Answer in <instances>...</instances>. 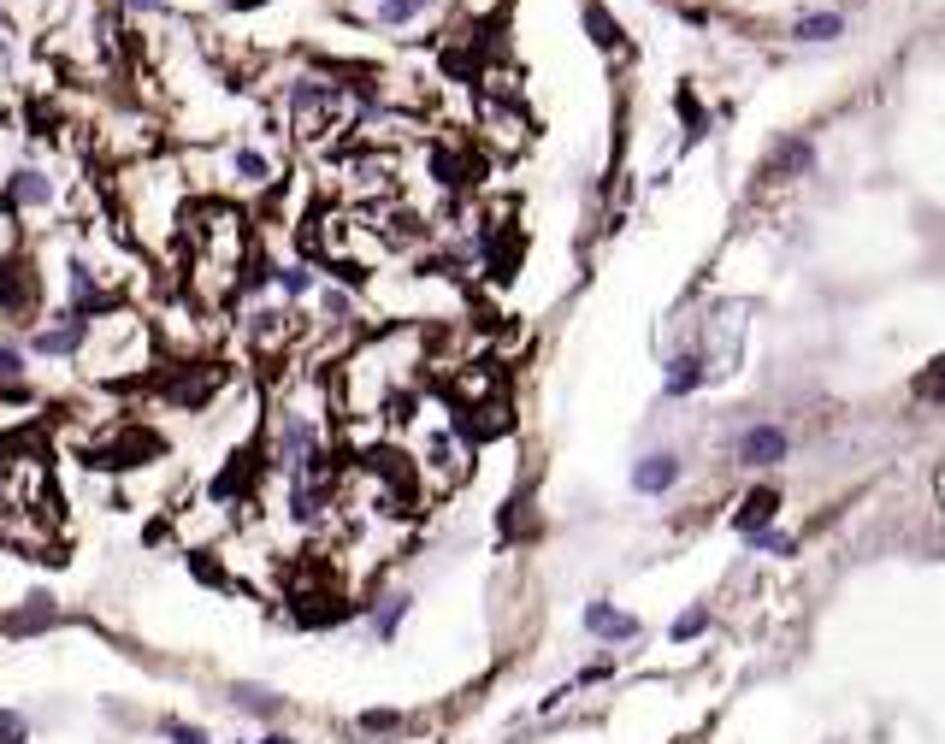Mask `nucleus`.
<instances>
[{
  "instance_id": "1",
  "label": "nucleus",
  "mask_w": 945,
  "mask_h": 744,
  "mask_svg": "<svg viewBox=\"0 0 945 744\" xmlns=\"http://www.w3.org/2000/svg\"><path fill=\"white\" fill-rule=\"evenodd\" d=\"M89 325H95V319H71V313H60V325H36V331H30V355H48V361L83 355V349H89Z\"/></svg>"
},
{
  "instance_id": "14",
  "label": "nucleus",
  "mask_w": 945,
  "mask_h": 744,
  "mask_svg": "<svg viewBox=\"0 0 945 744\" xmlns=\"http://www.w3.org/2000/svg\"><path fill=\"white\" fill-rule=\"evenodd\" d=\"M426 6H432V0H378V24H390V30H396V24L420 18Z\"/></svg>"
},
{
  "instance_id": "16",
  "label": "nucleus",
  "mask_w": 945,
  "mask_h": 744,
  "mask_svg": "<svg viewBox=\"0 0 945 744\" xmlns=\"http://www.w3.org/2000/svg\"><path fill=\"white\" fill-rule=\"evenodd\" d=\"M709 626V609H686V615L674 620V644H686V638H697Z\"/></svg>"
},
{
  "instance_id": "23",
  "label": "nucleus",
  "mask_w": 945,
  "mask_h": 744,
  "mask_svg": "<svg viewBox=\"0 0 945 744\" xmlns=\"http://www.w3.org/2000/svg\"><path fill=\"white\" fill-rule=\"evenodd\" d=\"M756 550H774V556H792V538H780V532H751Z\"/></svg>"
},
{
  "instance_id": "12",
  "label": "nucleus",
  "mask_w": 945,
  "mask_h": 744,
  "mask_svg": "<svg viewBox=\"0 0 945 744\" xmlns=\"http://www.w3.org/2000/svg\"><path fill=\"white\" fill-rule=\"evenodd\" d=\"M231 697H237V709H249L260 721H272L278 715V697L272 691H260V685H231Z\"/></svg>"
},
{
  "instance_id": "10",
  "label": "nucleus",
  "mask_w": 945,
  "mask_h": 744,
  "mask_svg": "<svg viewBox=\"0 0 945 744\" xmlns=\"http://www.w3.org/2000/svg\"><path fill=\"white\" fill-rule=\"evenodd\" d=\"M839 30H845L839 12H810V18H798V42H833Z\"/></svg>"
},
{
  "instance_id": "4",
  "label": "nucleus",
  "mask_w": 945,
  "mask_h": 744,
  "mask_svg": "<svg viewBox=\"0 0 945 744\" xmlns=\"http://www.w3.org/2000/svg\"><path fill=\"white\" fill-rule=\"evenodd\" d=\"M408 603H414L408 591H390V597H378V609L367 615V632H373L378 644H390V638L402 632V620H408Z\"/></svg>"
},
{
  "instance_id": "11",
  "label": "nucleus",
  "mask_w": 945,
  "mask_h": 744,
  "mask_svg": "<svg viewBox=\"0 0 945 744\" xmlns=\"http://www.w3.org/2000/svg\"><path fill=\"white\" fill-rule=\"evenodd\" d=\"M810 160H816V148H810L804 136H792V142L774 154V178H786V172H810Z\"/></svg>"
},
{
  "instance_id": "19",
  "label": "nucleus",
  "mask_w": 945,
  "mask_h": 744,
  "mask_svg": "<svg viewBox=\"0 0 945 744\" xmlns=\"http://www.w3.org/2000/svg\"><path fill=\"white\" fill-rule=\"evenodd\" d=\"M160 727H166V739H172V744H207L201 733H195V727H189V721H178V715H166Z\"/></svg>"
},
{
  "instance_id": "17",
  "label": "nucleus",
  "mask_w": 945,
  "mask_h": 744,
  "mask_svg": "<svg viewBox=\"0 0 945 744\" xmlns=\"http://www.w3.org/2000/svg\"><path fill=\"white\" fill-rule=\"evenodd\" d=\"M0 378H6V384L24 378V349H18V343H0Z\"/></svg>"
},
{
  "instance_id": "6",
  "label": "nucleus",
  "mask_w": 945,
  "mask_h": 744,
  "mask_svg": "<svg viewBox=\"0 0 945 744\" xmlns=\"http://www.w3.org/2000/svg\"><path fill=\"white\" fill-rule=\"evenodd\" d=\"M585 626H591L597 638H638V620H632V615H615L609 603H585Z\"/></svg>"
},
{
  "instance_id": "21",
  "label": "nucleus",
  "mask_w": 945,
  "mask_h": 744,
  "mask_svg": "<svg viewBox=\"0 0 945 744\" xmlns=\"http://www.w3.org/2000/svg\"><path fill=\"white\" fill-rule=\"evenodd\" d=\"M390 727H402V715H396V709H373V715H361V733H390Z\"/></svg>"
},
{
  "instance_id": "22",
  "label": "nucleus",
  "mask_w": 945,
  "mask_h": 744,
  "mask_svg": "<svg viewBox=\"0 0 945 744\" xmlns=\"http://www.w3.org/2000/svg\"><path fill=\"white\" fill-rule=\"evenodd\" d=\"M319 308L331 313V319H349V313H355V302H349L343 290H325V296H319Z\"/></svg>"
},
{
  "instance_id": "2",
  "label": "nucleus",
  "mask_w": 945,
  "mask_h": 744,
  "mask_svg": "<svg viewBox=\"0 0 945 744\" xmlns=\"http://www.w3.org/2000/svg\"><path fill=\"white\" fill-rule=\"evenodd\" d=\"M786 432L780 426H751V432H739V467H774V461H786Z\"/></svg>"
},
{
  "instance_id": "24",
  "label": "nucleus",
  "mask_w": 945,
  "mask_h": 744,
  "mask_svg": "<svg viewBox=\"0 0 945 744\" xmlns=\"http://www.w3.org/2000/svg\"><path fill=\"white\" fill-rule=\"evenodd\" d=\"M136 12H166V0H130Z\"/></svg>"
},
{
  "instance_id": "15",
  "label": "nucleus",
  "mask_w": 945,
  "mask_h": 744,
  "mask_svg": "<svg viewBox=\"0 0 945 744\" xmlns=\"http://www.w3.org/2000/svg\"><path fill=\"white\" fill-rule=\"evenodd\" d=\"M0 744H30V727L18 709H0Z\"/></svg>"
},
{
  "instance_id": "8",
  "label": "nucleus",
  "mask_w": 945,
  "mask_h": 744,
  "mask_svg": "<svg viewBox=\"0 0 945 744\" xmlns=\"http://www.w3.org/2000/svg\"><path fill=\"white\" fill-rule=\"evenodd\" d=\"M272 284L290 296V302H308L314 296V266L308 260H290V266H272Z\"/></svg>"
},
{
  "instance_id": "7",
  "label": "nucleus",
  "mask_w": 945,
  "mask_h": 744,
  "mask_svg": "<svg viewBox=\"0 0 945 744\" xmlns=\"http://www.w3.org/2000/svg\"><path fill=\"white\" fill-rule=\"evenodd\" d=\"M12 201H18V207H48V201H54V184H48V172H36V166L12 172Z\"/></svg>"
},
{
  "instance_id": "18",
  "label": "nucleus",
  "mask_w": 945,
  "mask_h": 744,
  "mask_svg": "<svg viewBox=\"0 0 945 744\" xmlns=\"http://www.w3.org/2000/svg\"><path fill=\"white\" fill-rule=\"evenodd\" d=\"M585 24L597 30V42H603V48H615V42H621V30L609 24V12H603V6H591V12H585Z\"/></svg>"
},
{
  "instance_id": "25",
  "label": "nucleus",
  "mask_w": 945,
  "mask_h": 744,
  "mask_svg": "<svg viewBox=\"0 0 945 744\" xmlns=\"http://www.w3.org/2000/svg\"><path fill=\"white\" fill-rule=\"evenodd\" d=\"M260 744H296L290 733H260Z\"/></svg>"
},
{
  "instance_id": "3",
  "label": "nucleus",
  "mask_w": 945,
  "mask_h": 744,
  "mask_svg": "<svg viewBox=\"0 0 945 744\" xmlns=\"http://www.w3.org/2000/svg\"><path fill=\"white\" fill-rule=\"evenodd\" d=\"M680 485V455H668V449H656V455H644L638 467H632V491L638 496H662Z\"/></svg>"
},
{
  "instance_id": "13",
  "label": "nucleus",
  "mask_w": 945,
  "mask_h": 744,
  "mask_svg": "<svg viewBox=\"0 0 945 744\" xmlns=\"http://www.w3.org/2000/svg\"><path fill=\"white\" fill-rule=\"evenodd\" d=\"M231 166H237V178H243V184H272V160H266L260 148H237V160H231Z\"/></svg>"
},
{
  "instance_id": "9",
  "label": "nucleus",
  "mask_w": 945,
  "mask_h": 744,
  "mask_svg": "<svg viewBox=\"0 0 945 744\" xmlns=\"http://www.w3.org/2000/svg\"><path fill=\"white\" fill-rule=\"evenodd\" d=\"M703 355H674V361H668V384H662V390H668V396H692L697 384H703Z\"/></svg>"
},
{
  "instance_id": "20",
  "label": "nucleus",
  "mask_w": 945,
  "mask_h": 744,
  "mask_svg": "<svg viewBox=\"0 0 945 744\" xmlns=\"http://www.w3.org/2000/svg\"><path fill=\"white\" fill-rule=\"evenodd\" d=\"M916 390H922V396H945V355L922 372V378H916Z\"/></svg>"
},
{
  "instance_id": "5",
  "label": "nucleus",
  "mask_w": 945,
  "mask_h": 744,
  "mask_svg": "<svg viewBox=\"0 0 945 744\" xmlns=\"http://www.w3.org/2000/svg\"><path fill=\"white\" fill-rule=\"evenodd\" d=\"M774 508H780V491H774V485H756V491L745 496V508H739V532H762V526L774 520Z\"/></svg>"
}]
</instances>
